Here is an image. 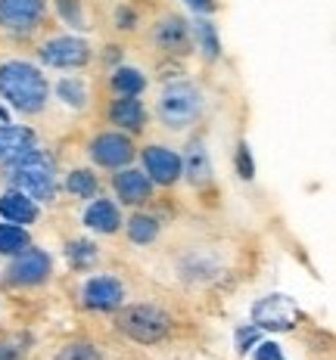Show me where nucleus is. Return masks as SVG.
<instances>
[{"label":"nucleus","instance_id":"obj_1","mask_svg":"<svg viewBox=\"0 0 336 360\" xmlns=\"http://www.w3.org/2000/svg\"><path fill=\"white\" fill-rule=\"evenodd\" d=\"M0 96L22 115H37L50 96L47 75H41V69L32 63L10 59L0 65Z\"/></svg>","mask_w":336,"mask_h":360},{"label":"nucleus","instance_id":"obj_2","mask_svg":"<svg viewBox=\"0 0 336 360\" xmlns=\"http://www.w3.org/2000/svg\"><path fill=\"white\" fill-rule=\"evenodd\" d=\"M13 190L25 193L35 202H54L56 199V162L50 159L44 149H32L25 153L19 162L10 165V174H6Z\"/></svg>","mask_w":336,"mask_h":360},{"label":"nucleus","instance_id":"obj_3","mask_svg":"<svg viewBox=\"0 0 336 360\" xmlns=\"http://www.w3.org/2000/svg\"><path fill=\"white\" fill-rule=\"evenodd\" d=\"M203 94H199L197 84H190V81H175V84H168L162 90L159 96V122L168 127V131H187L190 124L199 122V115H203Z\"/></svg>","mask_w":336,"mask_h":360},{"label":"nucleus","instance_id":"obj_4","mask_svg":"<svg viewBox=\"0 0 336 360\" xmlns=\"http://www.w3.org/2000/svg\"><path fill=\"white\" fill-rule=\"evenodd\" d=\"M118 333H125L137 345H156L171 333V317L156 304H128L116 317Z\"/></svg>","mask_w":336,"mask_h":360},{"label":"nucleus","instance_id":"obj_5","mask_svg":"<svg viewBox=\"0 0 336 360\" xmlns=\"http://www.w3.org/2000/svg\"><path fill=\"white\" fill-rule=\"evenodd\" d=\"M37 56H41L44 65L50 69H81V65L91 63V47L87 41L81 37H72V34H59V37H50L37 47Z\"/></svg>","mask_w":336,"mask_h":360},{"label":"nucleus","instance_id":"obj_6","mask_svg":"<svg viewBox=\"0 0 336 360\" xmlns=\"http://www.w3.org/2000/svg\"><path fill=\"white\" fill-rule=\"evenodd\" d=\"M299 320V307L293 298L280 295V292H274V295H265L259 298L256 304H252V323L259 329H271V333H287V329H293Z\"/></svg>","mask_w":336,"mask_h":360},{"label":"nucleus","instance_id":"obj_7","mask_svg":"<svg viewBox=\"0 0 336 360\" xmlns=\"http://www.w3.org/2000/svg\"><path fill=\"white\" fill-rule=\"evenodd\" d=\"M47 16V0H0V28L10 34H32Z\"/></svg>","mask_w":336,"mask_h":360},{"label":"nucleus","instance_id":"obj_8","mask_svg":"<svg viewBox=\"0 0 336 360\" xmlns=\"http://www.w3.org/2000/svg\"><path fill=\"white\" fill-rule=\"evenodd\" d=\"M87 153H91V159L100 165V168H128L131 159H134V143L128 134L122 131H109V134H97L91 140V146H87Z\"/></svg>","mask_w":336,"mask_h":360},{"label":"nucleus","instance_id":"obj_9","mask_svg":"<svg viewBox=\"0 0 336 360\" xmlns=\"http://www.w3.org/2000/svg\"><path fill=\"white\" fill-rule=\"evenodd\" d=\"M50 276V255L28 245L25 252L13 255V264L6 267V283L13 286H41Z\"/></svg>","mask_w":336,"mask_h":360},{"label":"nucleus","instance_id":"obj_10","mask_svg":"<svg viewBox=\"0 0 336 360\" xmlns=\"http://www.w3.org/2000/svg\"><path fill=\"white\" fill-rule=\"evenodd\" d=\"M140 162H144V174L149 177V184H159V186H171L178 184L181 174V155L168 146H147L140 153Z\"/></svg>","mask_w":336,"mask_h":360},{"label":"nucleus","instance_id":"obj_11","mask_svg":"<svg viewBox=\"0 0 336 360\" xmlns=\"http://www.w3.org/2000/svg\"><path fill=\"white\" fill-rule=\"evenodd\" d=\"M153 44L162 50V53L168 56H184L193 50V37H190V25L175 16V13H168V16H162L156 22L153 28Z\"/></svg>","mask_w":336,"mask_h":360},{"label":"nucleus","instance_id":"obj_12","mask_svg":"<svg viewBox=\"0 0 336 360\" xmlns=\"http://www.w3.org/2000/svg\"><path fill=\"white\" fill-rule=\"evenodd\" d=\"M81 302L91 311H116L125 304V286L116 276H91L81 289Z\"/></svg>","mask_w":336,"mask_h":360},{"label":"nucleus","instance_id":"obj_13","mask_svg":"<svg viewBox=\"0 0 336 360\" xmlns=\"http://www.w3.org/2000/svg\"><path fill=\"white\" fill-rule=\"evenodd\" d=\"M112 190H116V199L122 205H144V202L153 199V184L144 171H134V168H118V174L112 177Z\"/></svg>","mask_w":336,"mask_h":360},{"label":"nucleus","instance_id":"obj_14","mask_svg":"<svg viewBox=\"0 0 336 360\" xmlns=\"http://www.w3.org/2000/svg\"><path fill=\"white\" fill-rule=\"evenodd\" d=\"M35 149V134L22 124H0V168H10Z\"/></svg>","mask_w":336,"mask_h":360},{"label":"nucleus","instance_id":"obj_15","mask_svg":"<svg viewBox=\"0 0 336 360\" xmlns=\"http://www.w3.org/2000/svg\"><path fill=\"white\" fill-rule=\"evenodd\" d=\"M109 122L128 134H137L147 124V109L137 96H116L109 106Z\"/></svg>","mask_w":336,"mask_h":360},{"label":"nucleus","instance_id":"obj_16","mask_svg":"<svg viewBox=\"0 0 336 360\" xmlns=\"http://www.w3.org/2000/svg\"><path fill=\"white\" fill-rule=\"evenodd\" d=\"M85 224L94 233L112 236L122 227V212H118V205L109 199H91V205H87V212H85Z\"/></svg>","mask_w":336,"mask_h":360},{"label":"nucleus","instance_id":"obj_17","mask_svg":"<svg viewBox=\"0 0 336 360\" xmlns=\"http://www.w3.org/2000/svg\"><path fill=\"white\" fill-rule=\"evenodd\" d=\"M0 217H4L6 224H19V227L35 224L37 221V202L28 199L25 193H19V190H6L4 196H0Z\"/></svg>","mask_w":336,"mask_h":360},{"label":"nucleus","instance_id":"obj_18","mask_svg":"<svg viewBox=\"0 0 336 360\" xmlns=\"http://www.w3.org/2000/svg\"><path fill=\"white\" fill-rule=\"evenodd\" d=\"M181 174H187L193 186H206L212 180V162H209V149L199 143L187 146V155H181Z\"/></svg>","mask_w":336,"mask_h":360},{"label":"nucleus","instance_id":"obj_19","mask_svg":"<svg viewBox=\"0 0 336 360\" xmlns=\"http://www.w3.org/2000/svg\"><path fill=\"white\" fill-rule=\"evenodd\" d=\"M112 90H116V96H140L147 87V78L140 69H131V65H118L116 72H112L109 78Z\"/></svg>","mask_w":336,"mask_h":360},{"label":"nucleus","instance_id":"obj_20","mask_svg":"<svg viewBox=\"0 0 336 360\" xmlns=\"http://www.w3.org/2000/svg\"><path fill=\"white\" fill-rule=\"evenodd\" d=\"M190 37L197 41V50H203L206 59H218L221 56V41H218V32L209 19H199L190 25Z\"/></svg>","mask_w":336,"mask_h":360},{"label":"nucleus","instance_id":"obj_21","mask_svg":"<svg viewBox=\"0 0 336 360\" xmlns=\"http://www.w3.org/2000/svg\"><path fill=\"white\" fill-rule=\"evenodd\" d=\"M66 190H69L75 199H97L100 196V180H97L94 171L78 168L66 177Z\"/></svg>","mask_w":336,"mask_h":360},{"label":"nucleus","instance_id":"obj_22","mask_svg":"<svg viewBox=\"0 0 336 360\" xmlns=\"http://www.w3.org/2000/svg\"><path fill=\"white\" fill-rule=\"evenodd\" d=\"M28 245H32V239H28L25 227H19V224H0V255L13 258V255L25 252Z\"/></svg>","mask_w":336,"mask_h":360},{"label":"nucleus","instance_id":"obj_23","mask_svg":"<svg viewBox=\"0 0 336 360\" xmlns=\"http://www.w3.org/2000/svg\"><path fill=\"white\" fill-rule=\"evenodd\" d=\"M159 236V221L153 214H134L128 221V239L134 245H149Z\"/></svg>","mask_w":336,"mask_h":360},{"label":"nucleus","instance_id":"obj_24","mask_svg":"<svg viewBox=\"0 0 336 360\" xmlns=\"http://www.w3.org/2000/svg\"><path fill=\"white\" fill-rule=\"evenodd\" d=\"M56 94L59 100L66 103L69 109H85L87 106V84L78 78V75H72V78H63L56 84Z\"/></svg>","mask_w":336,"mask_h":360},{"label":"nucleus","instance_id":"obj_25","mask_svg":"<svg viewBox=\"0 0 336 360\" xmlns=\"http://www.w3.org/2000/svg\"><path fill=\"white\" fill-rule=\"evenodd\" d=\"M54 360H100V351L91 342H69L59 348V354Z\"/></svg>","mask_w":336,"mask_h":360},{"label":"nucleus","instance_id":"obj_26","mask_svg":"<svg viewBox=\"0 0 336 360\" xmlns=\"http://www.w3.org/2000/svg\"><path fill=\"white\" fill-rule=\"evenodd\" d=\"M56 10L69 25L85 28V13H81V0H56Z\"/></svg>","mask_w":336,"mask_h":360},{"label":"nucleus","instance_id":"obj_27","mask_svg":"<svg viewBox=\"0 0 336 360\" xmlns=\"http://www.w3.org/2000/svg\"><path fill=\"white\" fill-rule=\"evenodd\" d=\"M66 255H69V261L72 264H78V267H85V264H91V261L97 258V249L91 243H69V249H66Z\"/></svg>","mask_w":336,"mask_h":360},{"label":"nucleus","instance_id":"obj_28","mask_svg":"<svg viewBox=\"0 0 336 360\" xmlns=\"http://www.w3.org/2000/svg\"><path fill=\"white\" fill-rule=\"evenodd\" d=\"M237 171H240L243 180H252V177H256V168H252V155H249V146H246V143L237 146Z\"/></svg>","mask_w":336,"mask_h":360},{"label":"nucleus","instance_id":"obj_29","mask_svg":"<svg viewBox=\"0 0 336 360\" xmlns=\"http://www.w3.org/2000/svg\"><path fill=\"white\" fill-rule=\"evenodd\" d=\"M134 25H137V16H134V10H131V6H118V10H116V28H125V32H131V28Z\"/></svg>","mask_w":336,"mask_h":360},{"label":"nucleus","instance_id":"obj_30","mask_svg":"<svg viewBox=\"0 0 336 360\" xmlns=\"http://www.w3.org/2000/svg\"><path fill=\"white\" fill-rule=\"evenodd\" d=\"M283 351L278 342H259V351H256V360H280Z\"/></svg>","mask_w":336,"mask_h":360},{"label":"nucleus","instance_id":"obj_31","mask_svg":"<svg viewBox=\"0 0 336 360\" xmlns=\"http://www.w3.org/2000/svg\"><path fill=\"white\" fill-rule=\"evenodd\" d=\"M259 342V326L252 323L249 329H240V333H237V351H240V354H246V345H256Z\"/></svg>","mask_w":336,"mask_h":360},{"label":"nucleus","instance_id":"obj_32","mask_svg":"<svg viewBox=\"0 0 336 360\" xmlns=\"http://www.w3.org/2000/svg\"><path fill=\"white\" fill-rule=\"evenodd\" d=\"M184 4L190 6V10L197 13V16H209V13L215 10V4H212V0H184Z\"/></svg>","mask_w":336,"mask_h":360},{"label":"nucleus","instance_id":"obj_33","mask_svg":"<svg viewBox=\"0 0 336 360\" xmlns=\"http://www.w3.org/2000/svg\"><path fill=\"white\" fill-rule=\"evenodd\" d=\"M280 360H283V357H280Z\"/></svg>","mask_w":336,"mask_h":360}]
</instances>
